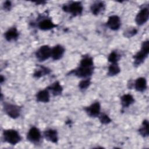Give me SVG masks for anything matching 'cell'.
Listing matches in <instances>:
<instances>
[{
	"label": "cell",
	"instance_id": "15",
	"mask_svg": "<svg viewBox=\"0 0 149 149\" xmlns=\"http://www.w3.org/2000/svg\"><path fill=\"white\" fill-rule=\"evenodd\" d=\"M105 9V4L103 1H96L90 6V10L93 15L97 16Z\"/></svg>",
	"mask_w": 149,
	"mask_h": 149
},
{
	"label": "cell",
	"instance_id": "12",
	"mask_svg": "<svg viewBox=\"0 0 149 149\" xmlns=\"http://www.w3.org/2000/svg\"><path fill=\"white\" fill-rule=\"evenodd\" d=\"M65 52V49L63 46L60 44H57L51 48V58L54 61H58L61 59Z\"/></svg>",
	"mask_w": 149,
	"mask_h": 149
},
{
	"label": "cell",
	"instance_id": "10",
	"mask_svg": "<svg viewBox=\"0 0 149 149\" xmlns=\"http://www.w3.org/2000/svg\"><path fill=\"white\" fill-rule=\"evenodd\" d=\"M107 26L113 31H116L119 29L121 26V20L117 15H112L108 17L106 23Z\"/></svg>",
	"mask_w": 149,
	"mask_h": 149
},
{
	"label": "cell",
	"instance_id": "6",
	"mask_svg": "<svg viewBox=\"0 0 149 149\" xmlns=\"http://www.w3.org/2000/svg\"><path fill=\"white\" fill-rule=\"evenodd\" d=\"M51 48L48 45L41 46L36 52L35 56L39 62H44L51 57Z\"/></svg>",
	"mask_w": 149,
	"mask_h": 149
},
{
	"label": "cell",
	"instance_id": "27",
	"mask_svg": "<svg viewBox=\"0 0 149 149\" xmlns=\"http://www.w3.org/2000/svg\"><path fill=\"white\" fill-rule=\"evenodd\" d=\"M12 8V2L9 1H6L3 4V8L5 10L9 11Z\"/></svg>",
	"mask_w": 149,
	"mask_h": 149
},
{
	"label": "cell",
	"instance_id": "17",
	"mask_svg": "<svg viewBox=\"0 0 149 149\" xmlns=\"http://www.w3.org/2000/svg\"><path fill=\"white\" fill-rule=\"evenodd\" d=\"M36 98L38 102L43 103L48 102L50 100V93L47 88L41 90L37 93L36 94Z\"/></svg>",
	"mask_w": 149,
	"mask_h": 149
},
{
	"label": "cell",
	"instance_id": "29",
	"mask_svg": "<svg viewBox=\"0 0 149 149\" xmlns=\"http://www.w3.org/2000/svg\"><path fill=\"white\" fill-rule=\"evenodd\" d=\"M37 4H39V3H42V4H44V3H46V2L45 1H40V2H36Z\"/></svg>",
	"mask_w": 149,
	"mask_h": 149
},
{
	"label": "cell",
	"instance_id": "5",
	"mask_svg": "<svg viewBox=\"0 0 149 149\" xmlns=\"http://www.w3.org/2000/svg\"><path fill=\"white\" fill-rule=\"evenodd\" d=\"M3 109L4 112L8 116L12 119H16L20 115L22 108L15 104L4 102L3 104Z\"/></svg>",
	"mask_w": 149,
	"mask_h": 149
},
{
	"label": "cell",
	"instance_id": "26",
	"mask_svg": "<svg viewBox=\"0 0 149 149\" xmlns=\"http://www.w3.org/2000/svg\"><path fill=\"white\" fill-rule=\"evenodd\" d=\"M98 118H99L100 122L102 125H108V124L110 123L112 121V120L109 118V116L104 113H100V115L98 116Z\"/></svg>",
	"mask_w": 149,
	"mask_h": 149
},
{
	"label": "cell",
	"instance_id": "28",
	"mask_svg": "<svg viewBox=\"0 0 149 149\" xmlns=\"http://www.w3.org/2000/svg\"><path fill=\"white\" fill-rule=\"evenodd\" d=\"M4 81H5V77H3L2 75H1V77H0V82H1V83L2 84Z\"/></svg>",
	"mask_w": 149,
	"mask_h": 149
},
{
	"label": "cell",
	"instance_id": "7",
	"mask_svg": "<svg viewBox=\"0 0 149 149\" xmlns=\"http://www.w3.org/2000/svg\"><path fill=\"white\" fill-rule=\"evenodd\" d=\"M41 133L39 129L36 126L31 127L29 130L26 135L27 140L29 142L34 144H38L41 141Z\"/></svg>",
	"mask_w": 149,
	"mask_h": 149
},
{
	"label": "cell",
	"instance_id": "8",
	"mask_svg": "<svg viewBox=\"0 0 149 149\" xmlns=\"http://www.w3.org/2000/svg\"><path fill=\"white\" fill-rule=\"evenodd\" d=\"M149 18V9L148 6H144L137 13L136 17L135 22L138 26H142L145 24Z\"/></svg>",
	"mask_w": 149,
	"mask_h": 149
},
{
	"label": "cell",
	"instance_id": "21",
	"mask_svg": "<svg viewBox=\"0 0 149 149\" xmlns=\"http://www.w3.org/2000/svg\"><path fill=\"white\" fill-rule=\"evenodd\" d=\"M148 126L149 123L147 119L143 120L140 127L139 129L138 132L140 136L143 137H147L149 135V130H148Z\"/></svg>",
	"mask_w": 149,
	"mask_h": 149
},
{
	"label": "cell",
	"instance_id": "16",
	"mask_svg": "<svg viewBox=\"0 0 149 149\" xmlns=\"http://www.w3.org/2000/svg\"><path fill=\"white\" fill-rule=\"evenodd\" d=\"M47 88L54 96L60 95L63 91V87L58 81H54L49 86H48Z\"/></svg>",
	"mask_w": 149,
	"mask_h": 149
},
{
	"label": "cell",
	"instance_id": "4",
	"mask_svg": "<svg viewBox=\"0 0 149 149\" xmlns=\"http://www.w3.org/2000/svg\"><path fill=\"white\" fill-rule=\"evenodd\" d=\"M2 137L5 142L11 145H16L22 140L19 133L17 130L11 129L3 130Z\"/></svg>",
	"mask_w": 149,
	"mask_h": 149
},
{
	"label": "cell",
	"instance_id": "2",
	"mask_svg": "<svg viewBox=\"0 0 149 149\" xmlns=\"http://www.w3.org/2000/svg\"><path fill=\"white\" fill-rule=\"evenodd\" d=\"M149 54V41H144L141 44L140 50L133 55V65L135 67L141 65L148 57Z\"/></svg>",
	"mask_w": 149,
	"mask_h": 149
},
{
	"label": "cell",
	"instance_id": "23",
	"mask_svg": "<svg viewBox=\"0 0 149 149\" xmlns=\"http://www.w3.org/2000/svg\"><path fill=\"white\" fill-rule=\"evenodd\" d=\"M91 84V79L87 78V79H83L78 84V87L80 90L84 91L88 88Z\"/></svg>",
	"mask_w": 149,
	"mask_h": 149
},
{
	"label": "cell",
	"instance_id": "25",
	"mask_svg": "<svg viewBox=\"0 0 149 149\" xmlns=\"http://www.w3.org/2000/svg\"><path fill=\"white\" fill-rule=\"evenodd\" d=\"M119 58H120V56L118 54V52L116 51H113L108 55V61L111 63H118L119 60Z\"/></svg>",
	"mask_w": 149,
	"mask_h": 149
},
{
	"label": "cell",
	"instance_id": "22",
	"mask_svg": "<svg viewBox=\"0 0 149 149\" xmlns=\"http://www.w3.org/2000/svg\"><path fill=\"white\" fill-rule=\"evenodd\" d=\"M120 72V68L118 63H111L108 66L107 75L109 76H114L118 74Z\"/></svg>",
	"mask_w": 149,
	"mask_h": 149
},
{
	"label": "cell",
	"instance_id": "9",
	"mask_svg": "<svg viewBox=\"0 0 149 149\" xmlns=\"http://www.w3.org/2000/svg\"><path fill=\"white\" fill-rule=\"evenodd\" d=\"M83 109L89 117L97 118L101 113V105L99 102H94L90 105L85 107Z\"/></svg>",
	"mask_w": 149,
	"mask_h": 149
},
{
	"label": "cell",
	"instance_id": "24",
	"mask_svg": "<svg viewBox=\"0 0 149 149\" xmlns=\"http://www.w3.org/2000/svg\"><path fill=\"white\" fill-rule=\"evenodd\" d=\"M137 32H138V30L136 28L131 27L126 29L123 31V35L126 38H131L134 36H135L137 33Z\"/></svg>",
	"mask_w": 149,
	"mask_h": 149
},
{
	"label": "cell",
	"instance_id": "19",
	"mask_svg": "<svg viewBox=\"0 0 149 149\" xmlns=\"http://www.w3.org/2000/svg\"><path fill=\"white\" fill-rule=\"evenodd\" d=\"M51 69L48 68L42 65H39L35 69L33 73V77L36 79H40L41 77L48 75L51 73Z\"/></svg>",
	"mask_w": 149,
	"mask_h": 149
},
{
	"label": "cell",
	"instance_id": "20",
	"mask_svg": "<svg viewBox=\"0 0 149 149\" xmlns=\"http://www.w3.org/2000/svg\"><path fill=\"white\" fill-rule=\"evenodd\" d=\"M120 104L123 108H128L130 105L133 104L135 100L133 96L130 94H125L122 95L120 98Z\"/></svg>",
	"mask_w": 149,
	"mask_h": 149
},
{
	"label": "cell",
	"instance_id": "14",
	"mask_svg": "<svg viewBox=\"0 0 149 149\" xmlns=\"http://www.w3.org/2000/svg\"><path fill=\"white\" fill-rule=\"evenodd\" d=\"M19 36V31L16 27H12L9 28L4 33V37L8 41H16Z\"/></svg>",
	"mask_w": 149,
	"mask_h": 149
},
{
	"label": "cell",
	"instance_id": "13",
	"mask_svg": "<svg viewBox=\"0 0 149 149\" xmlns=\"http://www.w3.org/2000/svg\"><path fill=\"white\" fill-rule=\"evenodd\" d=\"M44 138L52 143H57L58 141V134L56 130L54 129H47L43 133Z\"/></svg>",
	"mask_w": 149,
	"mask_h": 149
},
{
	"label": "cell",
	"instance_id": "18",
	"mask_svg": "<svg viewBox=\"0 0 149 149\" xmlns=\"http://www.w3.org/2000/svg\"><path fill=\"white\" fill-rule=\"evenodd\" d=\"M134 89L139 92H143L147 88V83L146 78L140 77L137 78L134 82L133 84Z\"/></svg>",
	"mask_w": 149,
	"mask_h": 149
},
{
	"label": "cell",
	"instance_id": "3",
	"mask_svg": "<svg viewBox=\"0 0 149 149\" xmlns=\"http://www.w3.org/2000/svg\"><path fill=\"white\" fill-rule=\"evenodd\" d=\"M62 9L63 12L70 14L73 17H76L82 14L83 6L80 1H72L64 4Z\"/></svg>",
	"mask_w": 149,
	"mask_h": 149
},
{
	"label": "cell",
	"instance_id": "11",
	"mask_svg": "<svg viewBox=\"0 0 149 149\" xmlns=\"http://www.w3.org/2000/svg\"><path fill=\"white\" fill-rule=\"evenodd\" d=\"M37 27L41 30L47 31L57 27V24H55L51 19L45 18L38 22Z\"/></svg>",
	"mask_w": 149,
	"mask_h": 149
},
{
	"label": "cell",
	"instance_id": "1",
	"mask_svg": "<svg viewBox=\"0 0 149 149\" xmlns=\"http://www.w3.org/2000/svg\"><path fill=\"white\" fill-rule=\"evenodd\" d=\"M94 66L93 58L88 55H85L81 59L79 66L69 71L67 75L74 76L81 79L90 78L94 73Z\"/></svg>",
	"mask_w": 149,
	"mask_h": 149
}]
</instances>
